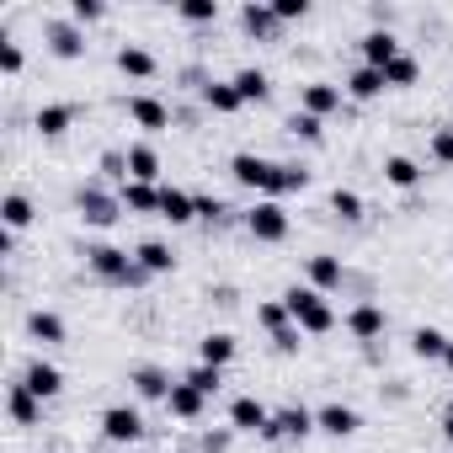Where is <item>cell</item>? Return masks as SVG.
<instances>
[{
  "label": "cell",
  "instance_id": "cell-38",
  "mask_svg": "<svg viewBox=\"0 0 453 453\" xmlns=\"http://www.w3.org/2000/svg\"><path fill=\"white\" fill-rule=\"evenodd\" d=\"M288 134H294V139H304V144H320V139H326V123H320V118H310V112H294V118H288Z\"/></svg>",
  "mask_w": 453,
  "mask_h": 453
},
{
  "label": "cell",
  "instance_id": "cell-37",
  "mask_svg": "<svg viewBox=\"0 0 453 453\" xmlns=\"http://www.w3.org/2000/svg\"><path fill=\"white\" fill-rule=\"evenodd\" d=\"M331 213H336L342 224H357V219H363V197H357L352 187H336V192H331Z\"/></svg>",
  "mask_w": 453,
  "mask_h": 453
},
{
  "label": "cell",
  "instance_id": "cell-25",
  "mask_svg": "<svg viewBox=\"0 0 453 453\" xmlns=\"http://www.w3.org/2000/svg\"><path fill=\"white\" fill-rule=\"evenodd\" d=\"M203 405H208V395H203V389H192L187 379H176V389H171L165 411H171L176 421H197V416H203Z\"/></svg>",
  "mask_w": 453,
  "mask_h": 453
},
{
  "label": "cell",
  "instance_id": "cell-45",
  "mask_svg": "<svg viewBox=\"0 0 453 453\" xmlns=\"http://www.w3.org/2000/svg\"><path fill=\"white\" fill-rule=\"evenodd\" d=\"M432 160L437 165H453V128H437L432 134Z\"/></svg>",
  "mask_w": 453,
  "mask_h": 453
},
{
  "label": "cell",
  "instance_id": "cell-48",
  "mask_svg": "<svg viewBox=\"0 0 453 453\" xmlns=\"http://www.w3.org/2000/svg\"><path fill=\"white\" fill-rule=\"evenodd\" d=\"M197 219L219 224V219H230V208H224V197H197Z\"/></svg>",
  "mask_w": 453,
  "mask_h": 453
},
{
  "label": "cell",
  "instance_id": "cell-30",
  "mask_svg": "<svg viewBox=\"0 0 453 453\" xmlns=\"http://www.w3.org/2000/svg\"><path fill=\"white\" fill-rule=\"evenodd\" d=\"M230 81H235V91H241V102H267V96H273V75H267V70H257V65H246V70H235Z\"/></svg>",
  "mask_w": 453,
  "mask_h": 453
},
{
  "label": "cell",
  "instance_id": "cell-7",
  "mask_svg": "<svg viewBox=\"0 0 453 453\" xmlns=\"http://www.w3.org/2000/svg\"><path fill=\"white\" fill-rule=\"evenodd\" d=\"M96 426H102V437L118 442V448H128V442L144 437V416H139V405H107Z\"/></svg>",
  "mask_w": 453,
  "mask_h": 453
},
{
  "label": "cell",
  "instance_id": "cell-17",
  "mask_svg": "<svg viewBox=\"0 0 453 453\" xmlns=\"http://www.w3.org/2000/svg\"><path fill=\"white\" fill-rule=\"evenodd\" d=\"M160 219L181 230V224H192V219H197V197H192L187 187H160Z\"/></svg>",
  "mask_w": 453,
  "mask_h": 453
},
{
  "label": "cell",
  "instance_id": "cell-40",
  "mask_svg": "<svg viewBox=\"0 0 453 453\" xmlns=\"http://www.w3.org/2000/svg\"><path fill=\"white\" fill-rule=\"evenodd\" d=\"M416 75H421V65H416L411 54H400L395 65H384V81H389V86H416Z\"/></svg>",
  "mask_w": 453,
  "mask_h": 453
},
{
  "label": "cell",
  "instance_id": "cell-19",
  "mask_svg": "<svg viewBox=\"0 0 453 453\" xmlns=\"http://www.w3.org/2000/svg\"><path fill=\"white\" fill-rule=\"evenodd\" d=\"M347 331H352V342H379V336H384V310H379L373 299H363V304L347 315Z\"/></svg>",
  "mask_w": 453,
  "mask_h": 453
},
{
  "label": "cell",
  "instance_id": "cell-15",
  "mask_svg": "<svg viewBox=\"0 0 453 453\" xmlns=\"http://www.w3.org/2000/svg\"><path fill=\"white\" fill-rule=\"evenodd\" d=\"M128 118L144 128V134H165L171 128V107L160 96H128Z\"/></svg>",
  "mask_w": 453,
  "mask_h": 453
},
{
  "label": "cell",
  "instance_id": "cell-39",
  "mask_svg": "<svg viewBox=\"0 0 453 453\" xmlns=\"http://www.w3.org/2000/svg\"><path fill=\"white\" fill-rule=\"evenodd\" d=\"M22 65H27L22 43H12V38H0V75H6V81H17V75H22Z\"/></svg>",
  "mask_w": 453,
  "mask_h": 453
},
{
  "label": "cell",
  "instance_id": "cell-41",
  "mask_svg": "<svg viewBox=\"0 0 453 453\" xmlns=\"http://www.w3.org/2000/svg\"><path fill=\"white\" fill-rule=\"evenodd\" d=\"M187 384H192V389H203V395H219V384H224V368H208V363H197V368L187 373Z\"/></svg>",
  "mask_w": 453,
  "mask_h": 453
},
{
  "label": "cell",
  "instance_id": "cell-47",
  "mask_svg": "<svg viewBox=\"0 0 453 453\" xmlns=\"http://www.w3.org/2000/svg\"><path fill=\"white\" fill-rule=\"evenodd\" d=\"M273 347H278L283 357H294V352L304 347V331H299V326H288V331H278V336H273Z\"/></svg>",
  "mask_w": 453,
  "mask_h": 453
},
{
  "label": "cell",
  "instance_id": "cell-2",
  "mask_svg": "<svg viewBox=\"0 0 453 453\" xmlns=\"http://www.w3.org/2000/svg\"><path fill=\"white\" fill-rule=\"evenodd\" d=\"M283 304H288V315H294V326H299L304 336H326V331H336V310L326 304V294H315V288H288Z\"/></svg>",
  "mask_w": 453,
  "mask_h": 453
},
{
  "label": "cell",
  "instance_id": "cell-11",
  "mask_svg": "<svg viewBox=\"0 0 453 453\" xmlns=\"http://www.w3.org/2000/svg\"><path fill=\"white\" fill-rule=\"evenodd\" d=\"M22 384H27L38 400H54V395H65V373H59V363H49V357H33V363L22 368Z\"/></svg>",
  "mask_w": 453,
  "mask_h": 453
},
{
  "label": "cell",
  "instance_id": "cell-32",
  "mask_svg": "<svg viewBox=\"0 0 453 453\" xmlns=\"http://www.w3.org/2000/svg\"><path fill=\"white\" fill-rule=\"evenodd\" d=\"M448 342H453V336H442L437 326H416V336H411V352H416L421 363H442Z\"/></svg>",
  "mask_w": 453,
  "mask_h": 453
},
{
  "label": "cell",
  "instance_id": "cell-34",
  "mask_svg": "<svg viewBox=\"0 0 453 453\" xmlns=\"http://www.w3.org/2000/svg\"><path fill=\"white\" fill-rule=\"evenodd\" d=\"M384 181L400 187V192H411V187L421 181V165H416L411 155H389V160H384Z\"/></svg>",
  "mask_w": 453,
  "mask_h": 453
},
{
  "label": "cell",
  "instance_id": "cell-5",
  "mask_svg": "<svg viewBox=\"0 0 453 453\" xmlns=\"http://www.w3.org/2000/svg\"><path fill=\"white\" fill-rule=\"evenodd\" d=\"M246 235H251V241H262V246L288 241V208H283V203H273V197L251 203V213H246Z\"/></svg>",
  "mask_w": 453,
  "mask_h": 453
},
{
  "label": "cell",
  "instance_id": "cell-26",
  "mask_svg": "<svg viewBox=\"0 0 453 453\" xmlns=\"http://www.w3.org/2000/svg\"><path fill=\"white\" fill-rule=\"evenodd\" d=\"M278 27H283V22H278V12H273V6H257V0H251V6H241V33H246V38H257V43H262V38H273Z\"/></svg>",
  "mask_w": 453,
  "mask_h": 453
},
{
  "label": "cell",
  "instance_id": "cell-9",
  "mask_svg": "<svg viewBox=\"0 0 453 453\" xmlns=\"http://www.w3.org/2000/svg\"><path fill=\"white\" fill-rule=\"evenodd\" d=\"M363 426V416H357V405H342V400H326L320 411H315V432H326V437H352Z\"/></svg>",
  "mask_w": 453,
  "mask_h": 453
},
{
  "label": "cell",
  "instance_id": "cell-27",
  "mask_svg": "<svg viewBox=\"0 0 453 453\" xmlns=\"http://www.w3.org/2000/svg\"><path fill=\"white\" fill-rule=\"evenodd\" d=\"M118 70H123L128 81H150L160 65H155V54H150L144 43H123V49H118Z\"/></svg>",
  "mask_w": 453,
  "mask_h": 453
},
{
  "label": "cell",
  "instance_id": "cell-4",
  "mask_svg": "<svg viewBox=\"0 0 453 453\" xmlns=\"http://www.w3.org/2000/svg\"><path fill=\"white\" fill-rule=\"evenodd\" d=\"M75 208H81V219L91 224V230H107V224H118V219H123V197H118V192H107L102 181H86V187L75 192Z\"/></svg>",
  "mask_w": 453,
  "mask_h": 453
},
{
  "label": "cell",
  "instance_id": "cell-36",
  "mask_svg": "<svg viewBox=\"0 0 453 453\" xmlns=\"http://www.w3.org/2000/svg\"><path fill=\"white\" fill-rule=\"evenodd\" d=\"M257 320H262V331H267V336H278V331H288V326H294V315H288V304H283V299L257 304Z\"/></svg>",
  "mask_w": 453,
  "mask_h": 453
},
{
  "label": "cell",
  "instance_id": "cell-10",
  "mask_svg": "<svg viewBox=\"0 0 453 453\" xmlns=\"http://www.w3.org/2000/svg\"><path fill=\"white\" fill-rule=\"evenodd\" d=\"M357 49H363V65H373V70H384V65H395L405 49H400V38L389 33V27H373V33H363L357 38Z\"/></svg>",
  "mask_w": 453,
  "mask_h": 453
},
{
  "label": "cell",
  "instance_id": "cell-16",
  "mask_svg": "<svg viewBox=\"0 0 453 453\" xmlns=\"http://www.w3.org/2000/svg\"><path fill=\"white\" fill-rule=\"evenodd\" d=\"M128 384L139 389V400H171V389H176L171 373H165L160 363H139V368L128 373Z\"/></svg>",
  "mask_w": 453,
  "mask_h": 453
},
{
  "label": "cell",
  "instance_id": "cell-8",
  "mask_svg": "<svg viewBox=\"0 0 453 453\" xmlns=\"http://www.w3.org/2000/svg\"><path fill=\"white\" fill-rule=\"evenodd\" d=\"M342 91L347 86H331V81H310L304 91H299V112H310V118H331V112H342Z\"/></svg>",
  "mask_w": 453,
  "mask_h": 453
},
{
  "label": "cell",
  "instance_id": "cell-22",
  "mask_svg": "<svg viewBox=\"0 0 453 453\" xmlns=\"http://www.w3.org/2000/svg\"><path fill=\"white\" fill-rule=\"evenodd\" d=\"M33 123H38L43 139H59V134H70V123H75V102H43Z\"/></svg>",
  "mask_w": 453,
  "mask_h": 453
},
{
  "label": "cell",
  "instance_id": "cell-24",
  "mask_svg": "<svg viewBox=\"0 0 453 453\" xmlns=\"http://www.w3.org/2000/svg\"><path fill=\"white\" fill-rule=\"evenodd\" d=\"M118 197H123V213H155V219H160V187H150V181H123Z\"/></svg>",
  "mask_w": 453,
  "mask_h": 453
},
{
  "label": "cell",
  "instance_id": "cell-21",
  "mask_svg": "<svg viewBox=\"0 0 453 453\" xmlns=\"http://www.w3.org/2000/svg\"><path fill=\"white\" fill-rule=\"evenodd\" d=\"M389 91V81H384V70H373V65H357L352 75H347V96L352 102H373V96H384Z\"/></svg>",
  "mask_w": 453,
  "mask_h": 453
},
{
  "label": "cell",
  "instance_id": "cell-44",
  "mask_svg": "<svg viewBox=\"0 0 453 453\" xmlns=\"http://www.w3.org/2000/svg\"><path fill=\"white\" fill-rule=\"evenodd\" d=\"M273 12H278V22H304L310 0H273Z\"/></svg>",
  "mask_w": 453,
  "mask_h": 453
},
{
  "label": "cell",
  "instance_id": "cell-13",
  "mask_svg": "<svg viewBox=\"0 0 453 453\" xmlns=\"http://www.w3.org/2000/svg\"><path fill=\"white\" fill-rule=\"evenodd\" d=\"M43 38H49V54L54 59H81L86 54V33L75 22H43Z\"/></svg>",
  "mask_w": 453,
  "mask_h": 453
},
{
  "label": "cell",
  "instance_id": "cell-31",
  "mask_svg": "<svg viewBox=\"0 0 453 453\" xmlns=\"http://www.w3.org/2000/svg\"><path fill=\"white\" fill-rule=\"evenodd\" d=\"M342 278H347L342 257H310V288H315V294H331V288H342Z\"/></svg>",
  "mask_w": 453,
  "mask_h": 453
},
{
  "label": "cell",
  "instance_id": "cell-1",
  "mask_svg": "<svg viewBox=\"0 0 453 453\" xmlns=\"http://www.w3.org/2000/svg\"><path fill=\"white\" fill-rule=\"evenodd\" d=\"M86 267H91V278L96 283H107V288H139L150 273L128 257V251H118V246H91L86 251Z\"/></svg>",
  "mask_w": 453,
  "mask_h": 453
},
{
  "label": "cell",
  "instance_id": "cell-23",
  "mask_svg": "<svg viewBox=\"0 0 453 453\" xmlns=\"http://www.w3.org/2000/svg\"><path fill=\"white\" fill-rule=\"evenodd\" d=\"M123 155H128V181H150V187L160 181V150L155 144H128Z\"/></svg>",
  "mask_w": 453,
  "mask_h": 453
},
{
  "label": "cell",
  "instance_id": "cell-42",
  "mask_svg": "<svg viewBox=\"0 0 453 453\" xmlns=\"http://www.w3.org/2000/svg\"><path fill=\"white\" fill-rule=\"evenodd\" d=\"M304 187H310V171H304V165H283V176H278V197L304 192Z\"/></svg>",
  "mask_w": 453,
  "mask_h": 453
},
{
  "label": "cell",
  "instance_id": "cell-50",
  "mask_svg": "<svg viewBox=\"0 0 453 453\" xmlns=\"http://www.w3.org/2000/svg\"><path fill=\"white\" fill-rule=\"evenodd\" d=\"M442 368H448V373H453V342H448V352H442Z\"/></svg>",
  "mask_w": 453,
  "mask_h": 453
},
{
  "label": "cell",
  "instance_id": "cell-33",
  "mask_svg": "<svg viewBox=\"0 0 453 453\" xmlns=\"http://www.w3.org/2000/svg\"><path fill=\"white\" fill-rule=\"evenodd\" d=\"M0 219H6L12 235L27 230V224H33V197H27V192H6V203H0Z\"/></svg>",
  "mask_w": 453,
  "mask_h": 453
},
{
  "label": "cell",
  "instance_id": "cell-12",
  "mask_svg": "<svg viewBox=\"0 0 453 453\" xmlns=\"http://www.w3.org/2000/svg\"><path fill=\"white\" fill-rule=\"evenodd\" d=\"M197 96H203V107L213 112V118H235L246 102H241V91H235V81H203L197 86Z\"/></svg>",
  "mask_w": 453,
  "mask_h": 453
},
{
  "label": "cell",
  "instance_id": "cell-28",
  "mask_svg": "<svg viewBox=\"0 0 453 453\" xmlns=\"http://www.w3.org/2000/svg\"><path fill=\"white\" fill-rule=\"evenodd\" d=\"M134 262H139L150 278H165V273H176V251H171L165 241H144V246L134 251Z\"/></svg>",
  "mask_w": 453,
  "mask_h": 453
},
{
  "label": "cell",
  "instance_id": "cell-29",
  "mask_svg": "<svg viewBox=\"0 0 453 453\" xmlns=\"http://www.w3.org/2000/svg\"><path fill=\"white\" fill-rule=\"evenodd\" d=\"M27 336H33L38 347H59V342H65V315H54V310H33V315H27Z\"/></svg>",
  "mask_w": 453,
  "mask_h": 453
},
{
  "label": "cell",
  "instance_id": "cell-46",
  "mask_svg": "<svg viewBox=\"0 0 453 453\" xmlns=\"http://www.w3.org/2000/svg\"><path fill=\"white\" fill-rule=\"evenodd\" d=\"M235 442V426H219V432H203V453H230Z\"/></svg>",
  "mask_w": 453,
  "mask_h": 453
},
{
  "label": "cell",
  "instance_id": "cell-3",
  "mask_svg": "<svg viewBox=\"0 0 453 453\" xmlns=\"http://www.w3.org/2000/svg\"><path fill=\"white\" fill-rule=\"evenodd\" d=\"M230 176H235L241 187H251V192H262V197L278 203V176H283L278 160H267V155H257V150H241V155H230Z\"/></svg>",
  "mask_w": 453,
  "mask_h": 453
},
{
  "label": "cell",
  "instance_id": "cell-49",
  "mask_svg": "<svg viewBox=\"0 0 453 453\" xmlns=\"http://www.w3.org/2000/svg\"><path fill=\"white\" fill-rule=\"evenodd\" d=\"M442 437H448V442H453V400H448V405H442Z\"/></svg>",
  "mask_w": 453,
  "mask_h": 453
},
{
  "label": "cell",
  "instance_id": "cell-14",
  "mask_svg": "<svg viewBox=\"0 0 453 453\" xmlns=\"http://www.w3.org/2000/svg\"><path fill=\"white\" fill-rule=\"evenodd\" d=\"M267 421H273V411H267L257 395H235V400H230V426H235V432H257V437H262Z\"/></svg>",
  "mask_w": 453,
  "mask_h": 453
},
{
  "label": "cell",
  "instance_id": "cell-18",
  "mask_svg": "<svg viewBox=\"0 0 453 453\" xmlns=\"http://www.w3.org/2000/svg\"><path fill=\"white\" fill-rule=\"evenodd\" d=\"M6 411H12V421H17V426H38V421H43V400H38L22 379L6 389Z\"/></svg>",
  "mask_w": 453,
  "mask_h": 453
},
{
  "label": "cell",
  "instance_id": "cell-35",
  "mask_svg": "<svg viewBox=\"0 0 453 453\" xmlns=\"http://www.w3.org/2000/svg\"><path fill=\"white\" fill-rule=\"evenodd\" d=\"M176 17H181L187 27H208V22H219V0H181Z\"/></svg>",
  "mask_w": 453,
  "mask_h": 453
},
{
  "label": "cell",
  "instance_id": "cell-20",
  "mask_svg": "<svg viewBox=\"0 0 453 453\" xmlns=\"http://www.w3.org/2000/svg\"><path fill=\"white\" fill-rule=\"evenodd\" d=\"M197 363H208V368H230V363H235V336H230V331H208V336L197 342Z\"/></svg>",
  "mask_w": 453,
  "mask_h": 453
},
{
  "label": "cell",
  "instance_id": "cell-6",
  "mask_svg": "<svg viewBox=\"0 0 453 453\" xmlns=\"http://www.w3.org/2000/svg\"><path fill=\"white\" fill-rule=\"evenodd\" d=\"M315 432V411L310 405H283V411H273V421H267V442H304Z\"/></svg>",
  "mask_w": 453,
  "mask_h": 453
},
{
  "label": "cell",
  "instance_id": "cell-43",
  "mask_svg": "<svg viewBox=\"0 0 453 453\" xmlns=\"http://www.w3.org/2000/svg\"><path fill=\"white\" fill-rule=\"evenodd\" d=\"M70 22H75V27L102 22V0H70Z\"/></svg>",
  "mask_w": 453,
  "mask_h": 453
}]
</instances>
